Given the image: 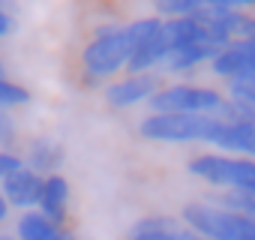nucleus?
Segmentation results:
<instances>
[{
  "mask_svg": "<svg viewBox=\"0 0 255 240\" xmlns=\"http://www.w3.org/2000/svg\"><path fill=\"white\" fill-rule=\"evenodd\" d=\"M162 27V18H138L129 24H102L93 39L81 51V66L93 81L111 78L114 72L126 69L138 45H144L156 30Z\"/></svg>",
  "mask_w": 255,
  "mask_h": 240,
  "instance_id": "nucleus-1",
  "label": "nucleus"
},
{
  "mask_svg": "<svg viewBox=\"0 0 255 240\" xmlns=\"http://www.w3.org/2000/svg\"><path fill=\"white\" fill-rule=\"evenodd\" d=\"M138 132L147 141H165V144H189L204 141L216 147V138L222 132V120L210 114H147L141 120Z\"/></svg>",
  "mask_w": 255,
  "mask_h": 240,
  "instance_id": "nucleus-2",
  "label": "nucleus"
},
{
  "mask_svg": "<svg viewBox=\"0 0 255 240\" xmlns=\"http://www.w3.org/2000/svg\"><path fill=\"white\" fill-rule=\"evenodd\" d=\"M180 222L204 240H252L255 219L222 210L210 201H189L180 213Z\"/></svg>",
  "mask_w": 255,
  "mask_h": 240,
  "instance_id": "nucleus-3",
  "label": "nucleus"
},
{
  "mask_svg": "<svg viewBox=\"0 0 255 240\" xmlns=\"http://www.w3.org/2000/svg\"><path fill=\"white\" fill-rule=\"evenodd\" d=\"M189 174L222 189H237L255 195V159L249 156H225V153H201L189 159Z\"/></svg>",
  "mask_w": 255,
  "mask_h": 240,
  "instance_id": "nucleus-4",
  "label": "nucleus"
},
{
  "mask_svg": "<svg viewBox=\"0 0 255 240\" xmlns=\"http://www.w3.org/2000/svg\"><path fill=\"white\" fill-rule=\"evenodd\" d=\"M222 93L213 87H198V84H168L162 87L147 105L153 114H210L216 117L222 105Z\"/></svg>",
  "mask_w": 255,
  "mask_h": 240,
  "instance_id": "nucleus-5",
  "label": "nucleus"
},
{
  "mask_svg": "<svg viewBox=\"0 0 255 240\" xmlns=\"http://www.w3.org/2000/svg\"><path fill=\"white\" fill-rule=\"evenodd\" d=\"M162 90L159 72H144V75H126L114 84L105 87V99L111 108H132L138 102H150Z\"/></svg>",
  "mask_w": 255,
  "mask_h": 240,
  "instance_id": "nucleus-6",
  "label": "nucleus"
},
{
  "mask_svg": "<svg viewBox=\"0 0 255 240\" xmlns=\"http://www.w3.org/2000/svg\"><path fill=\"white\" fill-rule=\"evenodd\" d=\"M210 72L225 78V81H240L255 75V45L249 42H231L210 60Z\"/></svg>",
  "mask_w": 255,
  "mask_h": 240,
  "instance_id": "nucleus-7",
  "label": "nucleus"
},
{
  "mask_svg": "<svg viewBox=\"0 0 255 240\" xmlns=\"http://www.w3.org/2000/svg\"><path fill=\"white\" fill-rule=\"evenodd\" d=\"M42 186H45V177L30 171V168H21L18 174H12L9 180L0 183V192H3L6 204L9 207H18V210H33L39 207V198H42Z\"/></svg>",
  "mask_w": 255,
  "mask_h": 240,
  "instance_id": "nucleus-8",
  "label": "nucleus"
},
{
  "mask_svg": "<svg viewBox=\"0 0 255 240\" xmlns=\"http://www.w3.org/2000/svg\"><path fill=\"white\" fill-rule=\"evenodd\" d=\"M129 240H204L174 216H144L129 228Z\"/></svg>",
  "mask_w": 255,
  "mask_h": 240,
  "instance_id": "nucleus-9",
  "label": "nucleus"
},
{
  "mask_svg": "<svg viewBox=\"0 0 255 240\" xmlns=\"http://www.w3.org/2000/svg\"><path fill=\"white\" fill-rule=\"evenodd\" d=\"M171 54H174V45H171V36L165 30V21H162V27L144 45L135 48V54H132V60H129V66H126V69H129V75H144V72L156 69L159 63H165Z\"/></svg>",
  "mask_w": 255,
  "mask_h": 240,
  "instance_id": "nucleus-10",
  "label": "nucleus"
},
{
  "mask_svg": "<svg viewBox=\"0 0 255 240\" xmlns=\"http://www.w3.org/2000/svg\"><path fill=\"white\" fill-rule=\"evenodd\" d=\"M66 210H69V180H66L63 174H51V177H45L42 198H39V213H42L45 219L63 225Z\"/></svg>",
  "mask_w": 255,
  "mask_h": 240,
  "instance_id": "nucleus-11",
  "label": "nucleus"
},
{
  "mask_svg": "<svg viewBox=\"0 0 255 240\" xmlns=\"http://www.w3.org/2000/svg\"><path fill=\"white\" fill-rule=\"evenodd\" d=\"M60 162H63V147H60L57 141H51V138H36V141L27 144L24 165H27L30 171H36V174H42V177H51V174H57Z\"/></svg>",
  "mask_w": 255,
  "mask_h": 240,
  "instance_id": "nucleus-12",
  "label": "nucleus"
},
{
  "mask_svg": "<svg viewBox=\"0 0 255 240\" xmlns=\"http://www.w3.org/2000/svg\"><path fill=\"white\" fill-rule=\"evenodd\" d=\"M15 231H18V240H75L63 225L45 219L39 210H30V213L18 216Z\"/></svg>",
  "mask_w": 255,
  "mask_h": 240,
  "instance_id": "nucleus-13",
  "label": "nucleus"
},
{
  "mask_svg": "<svg viewBox=\"0 0 255 240\" xmlns=\"http://www.w3.org/2000/svg\"><path fill=\"white\" fill-rule=\"evenodd\" d=\"M216 147L225 156H252L255 153V123H225L216 138Z\"/></svg>",
  "mask_w": 255,
  "mask_h": 240,
  "instance_id": "nucleus-14",
  "label": "nucleus"
},
{
  "mask_svg": "<svg viewBox=\"0 0 255 240\" xmlns=\"http://www.w3.org/2000/svg\"><path fill=\"white\" fill-rule=\"evenodd\" d=\"M216 54H219V48H210V45H186V48L174 51L165 60V66H168L171 75H180V72H189V69H195L201 63H210Z\"/></svg>",
  "mask_w": 255,
  "mask_h": 240,
  "instance_id": "nucleus-15",
  "label": "nucleus"
},
{
  "mask_svg": "<svg viewBox=\"0 0 255 240\" xmlns=\"http://www.w3.org/2000/svg\"><path fill=\"white\" fill-rule=\"evenodd\" d=\"M30 102V90L9 81V78H0V108H18V105H27Z\"/></svg>",
  "mask_w": 255,
  "mask_h": 240,
  "instance_id": "nucleus-16",
  "label": "nucleus"
},
{
  "mask_svg": "<svg viewBox=\"0 0 255 240\" xmlns=\"http://www.w3.org/2000/svg\"><path fill=\"white\" fill-rule=\"evenodd\" d=\"M21 168H27L24 165V156H18L15 150H0V183L9 180L12 174H18Z\"/></svg>",
  "mask_w": 255,
  "mask_h": 240,
  "instance_id": "nucleus-17",
  "label": "nucleus"
},
{
  "mask_svg": "<svg viewBox=\"0 0 255 240\" xmlns=\"http://www.w3.org/2000/svg\"><path fill=\"white\" fill-rule=\"evenodd\" d=\"M12 27H15V21H12V15L0 6V36H6V33H12Z\"/></svg>",
  "mask_w": 255,
  "mask_h": 240,
  "instance_id": "nucleus-18",
  "label": "nucleus"
},
{
  "mask_svg": "<svg viewBox=\"0 0 255 240\" xmlns=\"http://www.w3.org/2000/svg\"><path fill=\"white\" fill-rule=\"evenodd\" d=\"M9 216V204H6V198H3V192H0V222H3Z\"/></svg>",
  "mask_w": 255,
  "mask_h": 240,
  "instance_id": "nucleus-19",
  "label": "nucleus"
},
{
  "mask_svg": "<svg viewBox=\"0 0 255 240\" xmlns=\"http://www.w3.org/2000/svg\"><path fill=\"white\" fill-rule=\"evenodd\" d=\"M3 72H6V69H3V60H0V78H6V75H3Z\"/></svg>",
  "mask_w": 255,
  "mask_h": 240,
  "instance_id": "nucleus-20",
  "label": "nucleus"
},
{
  "mask_svg": "<svg viewBox=\"0 0 255 240\" xmlns=\"http://www.w3.org/2000/svg\"><path fill=\"white\" fill-rule=\"evenodd\" d=\"M0 240H15V237H9V234H0Z\"/></svg>",
  "mask_w": 255,
  "mask_h": 240,
  "instance_id": "nucleus-21",
  "label": "nucleus"
},
{
  "mask_svg": "<svg viewBox=\"0 0 255 240\" xmlns=\"http://www.w3.org/2000/svg\"><path fill=\"white\" fill-rule=\"evenodd\" d=\"M252 240H255V237H252Z\"/></svg>",
  "mask_w": 255,
  "mask_h": 240,
  "instance_id": "nucleus-22",
  "label": "nucleus"
}]
</instances>
